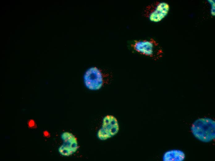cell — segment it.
Masks as SVG:
<instances>
[{"instance_id":"obj_1","label":"cell","mask_w":215,"mask_h":161,"mask_svg":"<svg viewBox=\"0 0 215 161\" xmlns=\"http://www.w3.org/2000/svg\"><path fill=\"white\" fill-rule=\"evenodd\" d=\"M191 129L195 137L203 142H208L215 138V122L211 119L204 118L196 120Z\"/></svg>"},{"instance_id":"obj_2","label":"cell","mask_w":215,"mask_h":161,"mask_svg":"<svg viewBox=\"0 0 215 161\" xmlns=\"http://www.w3.org/2000/svg\"><path fill=\"white\" fill-rule=\"evenodd\" d=\"M109 76L100 68L92 67L87 70L85 73L84 83L86 87L91 90H99L107 83Z\"/></svg>"},{"instance_id":"obj_3","label":"cell","mask_w":215,"mask_h":161,"mask_svg":"<svg viewBox=\"0 0 215 161\" xmlns=\"http://www.w3.org/2000/svg\"><path fill=\"white\" fill-rule=\"evenodd\" d=\"M119 130V126L116 118L112 115H107L103 118L101 128L98 133L101 140H105L116 135Z\"/></svg>"},{"instance_id":"obj_4","label":"cell","mask_w":215,"mask_h":161,"mask_svg":"<svg viewBox=\"0 0 215 161\" xmlns=\"http://www.w3.org/2000/svg\"><path fill=\"white\" fill-rule=\"evenodd\" d=\"M158 44L152 39L135 40L131 44V47L136 51L151 57L154 56L156 53L157 54H161V50L156 48Z\"/></svg>"},{"instance_id":"obj_5","label":"cell","mask_w":215,"mask_h":161,"mask_svg":"<svg viewBox=\"0 0 215 161\" xmlns=\"http://www.w3.org/2000/svg\"><path fill=\"white\" fill-rule=\"evenodd\" d=\"M169 9V5L164 2H158L154 6H148L144 15L153 22L161 21L167 15Z\"/></svg>"},{"instance_id":"obj_6","label":"cell","mask_w":215,"mask_h":161,"mask_svg":"<svg viewBox=\"0 0 215 161\" xmlns=\"http://www.w3.org/2000/svg\"><path fill=\"white\" fill-rule=\"evenodd\" d=\"M61 137L63 143L59 148V153L65 156H68L74 153L78 148L76 137L72 134L68 132L63 133Z\"/></svg>"},{"instance_id":"obj_7","label":"cell","mask_w":215,"mask_h":161,"mask_svg":"<svg viewBox=\"0 0 215 161\" xmlns=\"http://www.w3.org/2000/svg\"><path fill=\"white\" fill-rule=\"evenodd\" d=\"M185 157V154L182 151L173 150L165 152L163 159L164 161H182L184 159Z\"/></svg>"}]
</instances>
